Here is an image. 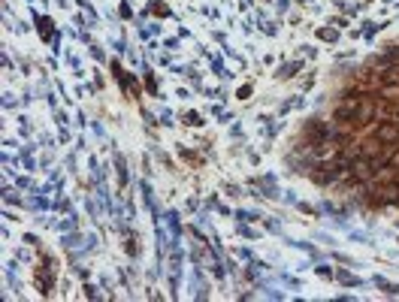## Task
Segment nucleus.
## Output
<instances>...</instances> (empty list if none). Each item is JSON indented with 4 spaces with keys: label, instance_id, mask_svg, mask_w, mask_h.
<instances>
[{
    "label": "nucleus",
    "instance_id": "obj_1",
    "mask_svg": "<svg viewBox=\"0 0 399 302\" xmlns=\"http://www.w3.org/2000/svg\"><path fill=\"white\" fill-rule=\"evenodd\" d=\"M375 133H378V142H396L399 139V127L396 124H381Z\"/></svg>",
    "mask_w": 399,
    "mask_h": 302
},
{
    "label": "nucleus",
    "instance_id": "obj_2",
    "mask_svg": "<svg viewBox=\"0 0 399 302\" xmlns=\"http://www.w3.org/2000/svg\"><path fill=\"white\" fill-rule=\"evenodd\" d=\"M396 94H399V85H387V88H384V97L396 100Z\"/></svg>",
    "mask_w": 399,
    "mask_h": 302
},
{
    "label": "nucleus",
    "instance_id": "obj_3",
    "mask_svg": "<svg viewBox=\"0 0 399 302\" xmlns=\"http://www.w3.org/2000/svg\"><path fill=\"white\" fill-rule=\"evenodd\" d=\"M387 163H390V169H399V151H396V154H390V160H387Z\"/></svg>",
    "mask_w": 399,
    "mask_h": 302
}]
</instances>
